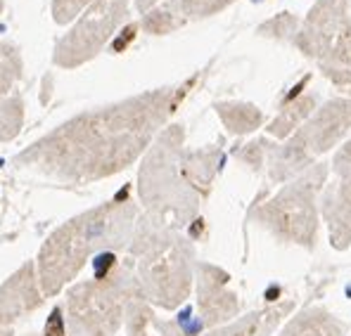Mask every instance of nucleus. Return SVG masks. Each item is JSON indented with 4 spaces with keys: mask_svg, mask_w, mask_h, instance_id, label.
<instances>
[{
    "mask_svg": "<svg viewBox=\"0 0 351 336\" xmlns=\"http://www.w3.org/2000/svg\"><path fill=\"white\" fill-rule=\"evenodd\" d=\"M167 95L154 92L107 109L86 112L14 157V164L60 183H90L117 173L164 121Z\"/></svg>",
    "mask_w": 351,
    "mask_h": 336,
    "instance_id": "nucleus-1",
    "label": "nucleus"
},
{
    "mask_svg": "<svg viewBox=\"0 0 351 336\" xmlns=\"http://www.w3.org/2000/svg\"><path fill=\"white\" fill-rule=\"evenodd\" d=\"M126 216L128 209L110 204L58 227L38 253V284L43 296L50 298L60 294L84 268L93 251L112 244L107 240H114L117 230L126 225Z\"/></svg>",
    "mask_w": 351,
    "mask_h": 336,
    "instance_id": "nucleus-2",
    "label": "nucleus"
},
{
    "mask_svg": "<svg viewBox=\"0 0 351 336\" xmlns=\"http://www.w3.org/2000/svg\"><path fill=\"white\" fill-rule=\"evenodd\" d=\"M119 3L121 0H95L86 17L76 22V27L66 36H62L55 45V64L71 69V66L84 64L93 55H97L100 45L110 36V29L119 22Z\"/></svg>",
    "mask_w": 351,
    "mask_h": 336,
    "instance_id": "nucleus-3",
    "label": "nucleus"
},
{
    "mask_svg": "<svg viewBox=\"0 0 351 336\" xmlns=\"http://www.w3.org/2000/svg\"><path fill=\"white\" fill-rule=\"evenodd\" d=\"M40 301H43V292L34 272V263H27L0 289V336H12L14 322L22 315L38 308Z\"/></svg>",
    "mask_w": 351,
    "mask_h": 336,
    "instance_id": "nucleus-4",
    "label": "nucleus"
},
{
    "mask_svg": "<svg viewBox=\"0 0 351 336\" xmlns=\"http://www.w3.org/2000/svg\"><path fill=\"white\" fill-rule=\"evenodd\" d=\"M22 74V55L12 43H0V100L12 90L14 81Z\"/></svg>",
    "mask_w": 351,
    "mask_h": 336,
    "instance_id": "nucleus-5",
    "label": "nucleus"
},
{
    "mask_svg": "<svg viewBox=\"0 0 351 336\" xmlns=\"http://www.w3.org/2000/svg\"><path fill=\"white\" fill-rule=\"evenodd\" d=\"M24 118V102L22 97L12 95L5 102H0V142L12 140L22 128Z\"/></svg>",
    "mask_w": 351,
    "mask_h": 336,
    "instance_id": "nucleus-6",
    "label": "nucleus"
},
{
    "mask_svg": "<svg viewBox=\"0 0 351 336\" xmlns=\"http://www.w3.org/2000/svg\"><path fill=\"white\" fill-rule=\"evenodd\" d=\"M88 0H53V19L58 24H66L84 10Z\"/></svg>",
    "mask_w": 351,
    "mask_h": 336,
    "instance_id": "nucleus-7",
    "label": "nucleus"
},
{
    "mask_svg": "<svg viewBox=\"0 0 351 336\" xmlns=\"http://www.w3.org/2000/svg\"><path fill=\"white\" fill-rule=\"evenodd\" d=\"M149 3H154V0H138V5H141V8H147Z\"/></svg>",
    "mask_w": 351,
    "mask_h": 336,
    "instance_id": "nucleus-8",
    "label": "nucleus"
},
{
    "mask_svg": "<svg viewBox=\"0 0 351 336\" xmlns=\"http://www.w3.org/2000/svg\"><path fill=\"white\" fill-rule=\"evenodd\" d=\"M0 12H3V0H0Z\"/></svg>",
    "mask_w": 351,
    "mask_h": 336,
    "instance_id": "nucleus-9",
    "label": "nucleus"
}]
</instances>
